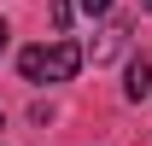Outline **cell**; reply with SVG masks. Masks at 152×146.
Listing matches in <instances>:
<instances>
[{"label": "cell", "instance_id": "cell-1", "mask_svg": "<svg viewBox=\"0 0 152 146\" xmlns=\"http://www.w3.org/2000/svg\"><path fill=\"white\" fill-rule=\"evenodd\" d=\"M82 47L76 41H47V47H29V53L18 58V70H23V82H70L76 70H82Z\"/></svg>", "mask_w": 152, "mask_h": 146}, {"label": "cell", "instance_id": "cell-2", "mask_svg": "<svg viewBox=\"0 0 152 146\" xmlns=\"http://www.w3.org/2000/svg\"><path fill=\"white\" fill-rule=\"evenodd\" d=\"M123 35H129V18H117V23H105V29H99V41H94V64H105V58L117 53V47H123Z\"/></svg>", "mask_w": 152, "mask_h": 146}, {"label": "cell", "instance_id": "cell-3", "mask_svg": "<svg viewBox=\"0 0 152 146\" xmlns=\"http://www.w3.org/2000/svg\"><path fill=\"white\" fill-rule=\"evenodd\" d=\"M123 93H129L134 105L152 93V64H146V58H134V64H129V82H123Z\"/></svg>", "mask_w": 152, "mask_h": 146}, {"label": "cell", "instance_id": "cell-4", "mask_svg": "<svg viewBox=\"0 0 152 146\" xmlns=\"http://www.w3.org/2000/svg\"><path fill=\"white\" fill-rule=\"evenodd\" d=\"M70 12H76V0H53V29H70Z\"/></svg>", "mask_w": 152, "mask_h": 146}, {"label": "cell", "instance_id": "cell-5", "mask_svg": "<svg viewBox=\"0 0 152 146\" xmlns=\"http://www.w3.org/2000/svg\"><path fill=\"white\" fill-rule=\"evenodd\" d=\"M76 6H82V12H88V18H99V12H105V6H111V0H76Z\"/></svg>", "mask_w": 152, "mask_h": 146}, {"label": "cell", "instance_id": "cell-6", "mask_svg": "<svg viewBox=\"0 0 152 146\" xmlns=\"http://www.w3.org/2000/svg\"><path fill=\"white\" fill-rule=\"evenodd\" d=\"M0 53H6V18H0Z\"/></svg>", "mask_w": 152, "mask_h": 146}, {"label": "cell", "instance_id": "cell-7", "mask_svg": "<svg viewBox=\"0 0 152 146\" xmlns=\"http://www.w3.org/2000/svg\"><path fill=\"white\" fill-rule=\"evenodd\" d=\"M140 6H146V12H152V0H140Z\"/></svg>", "mask_w": 152, "mask_h": 146}]
</instances>
